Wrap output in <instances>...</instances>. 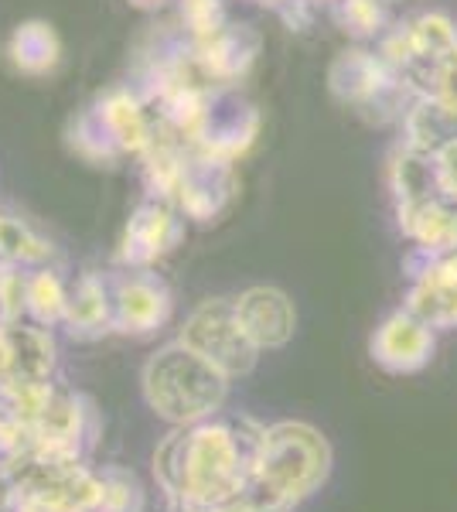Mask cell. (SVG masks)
Returning <instances> with one entry per match:
<instances>
[{
	"label": "cell",
	"mask_w": 457,
	"mask_h": 512,
	"mask_svg": "<svg viewBox=\"0 0 457 512\" xmlns=\"http://www.w3.org/2000/svg\"><path fill=\"white\" fill-rule=\"evenodd\" d=\"M434 82H437V106L457 117V45L434 65Z\"/></svg>",
	"instance_id": "obj_15"
},
{
	"label": "cell",
	"mask_w": 457,
	"mask_h": 512,
	"mask_svg": "<svg viewBox=\"0 0 457 512\" xmlns=\"http://www.w3.org/2000/svg\"><path fill=\"white\" fill-rule=\"evenodd\" d=\"M369 352H372V362L393 376L420 373V369L434 359V328L403 308L376 328Z\"/></svg>",
	"instance_id": "obj_6"
},
{
	"label": "cell",
	"mask_w": 457,
	"mask_h": 512,
	"mask_svg": "<svg viewBox=\"0 0 457 512\" xmlns=\"http://www.w3.org/2000/svg\"><path fill=\"white\" fill-rule=\"evenodd\" d=\"M178 342L198 352L205 362H212L229 379L249 376L260 359V349L253 345V338L246 335L243 321L236 315V301H226V297L198 304L181 328Z\"/></svg>",
	"instance_id": "obj_5"
},
{
	"label": "cell",
	"mask_w": 457,
	"mask_h": 512,
	"mask_svg": "<svg viewBox=\"0 0 457 512\" xmlns=\"http://www.w3.org/2000/svg\"><path fill=\"white\" fill-rule=\"evenodd\" d=\"M0 253L14 263H38L48 256V246L38 243L28 229H21L18 222H7L0 219Z\"/></svg>",
	"instance_id": "obj_14"
},
{
	"label": "cell",
	"mask_w": 457,
	"mask_h": 512,
	"mask_svg": "<svg viewBox=\"0 0 457 512\" xmlns=\"http://www.w3.org/2000/svg\"><path fill=\"white\" fill-rule=\"evenodd\" d=\"M7 475L18 485V495L41 502L52 512H99L103 506V478L89 458L52 448H18L4 454Z\"/></svg>",
	"instance_id": "obj_4"
},
{
	"label": "cell",
	"mask_w": 457,
	"mask_h": 512,
	"mask_svg": "<svg viewBox=\"0 0 457 512\" xmlns=\"http://www.w3.org/2000/svg\"><path fill=\"white\" fill-rule=\"evenodd\" d=\"M99 478H103V506H99V512H144V485L137 482L134 472L120 465H103Z\"/></svg>",
	"instance_id": "obj_13"
},
{
	"label": "cell",
	"mask_w": 457,
	"mask_h": 512,
	"mask_svg": "<svg viewBox=\"0 0 457 512\" xmlns=\"http://www.w3.org/2000/svg\"><path fill=\"white\" fill-rule=\"evenodd\" d=\"M65 308H69V291L62 287L52 270H38L28 277V291H24V311L35 318V325L52 328L65 321Z\"/></svg>",
	"instance_id": "obj_12"
},
{
	"label": "cell",
	"mask_w": 457,
	"mask_h": 512,
	"mask_svg": "<svg viewBox=\"0 0 457 512\" xmlns=\"http://www.w3.org/2000/svg\"><path fill=\"white\" fill-rule=\"evenodd\" d=\"M14 506H18V485L7 475L4 461H0V512H14Z\"/></svg>",
	"instance_id": "obj_16"
},
{
	"label": "cell",
	"mask_w": 457,
	"mask_h": 512,
	"mask_svg": "<svg viewBox=\"0 0 457 512\" xmlns=\"http://www.w3.org/2000/svg\"><path fill=\"white\" fill-rule=\"evenodd\" d=\"M406 311L430 328H457V253L427 256L406 294Z\"/></svg>",
	"instance_id": "obj_8"
},
{
	"label": "cell",
	"mask_w": 457,
	"mask_h": 512,
	"mask_svg": "<svg viewBox=\"0 0 457 512\" xmlns=\"http://www.w3.org/2000/svg\"><path fill=\"white\" fill-rule=\"evenodd\" d=\"M113 328L123 335H151L171 315V297L154 277H123L110 294Z\"/></svg>",
	"instance_id": "obj_10"
},
{
	"label": "cell",
	"mask_w": 457,
	"mask_h": 512,
	"mask_svg": "<svg viewBox=\"0 0 457 512\" xmlns=\"http://www.w3.org/2000/svg\"><path fill=\"white\" fill-rule=\"evenodd\" d=\"M260 437L263 424L249 417L215 414L174 427L154 451V478L174 509L239 502L253 475Z\"/></svg>",
	"instance_id": "obj_1"
},
{
	"label": "cell",
	"mask_w": 457,
	"mask_h": 512,
	"mask_svg": "<svg viewBox=\"0 0 457 512\" xmlns=\"http://www.w3.org/2000/svg\"><path fill=\"white\" fill-rule=\"evenodd\" d=\"M178 512H253V509L243 506V502H219V506H188Z\"/></svg>",
	"instance_id": "obj_17"
},
{
	"label": "cell",
	"mask_w": 457,
	"mask_h": 512,
	"mask_svg": "<svg viewBox=\"0 0 457 512\" xmlns=\"http://www.w3.org/2000/svg\"><path fill=\"white\" fill-rule=\"evenodd\" d=\"M236 315L256 349H284L294 338L297 311L280 287H249L236 297Z\"/></svg>",
	"instance_id": "obj_9"
},
{
	"label": "cell",
	"mask_w": 457,
	"mask_h": 512,
	"mask_svg": "<svg viewBox=\"0 0 457 512\" xmlns=\"http://www.w3.org/2000/svg\"><path fill=\"white\" fill-rule=\"evenodd\" d=\"M65 325L72 335H99L106 328H113V311H110V294L99 280L86 277L69 291V308H65Z\"/></svg>",
	"instance_id": "obj_11"
},
{
	"label": "cell",
	"mask_w": 457,
	"mask_h": 512,
	"mask_svg": "<svg viewBox=\"0 0 457 512\" xmlns=\"http://www.w3.org/2000/svg\"><path fill=\"white\" fill-rule=\"evenodd\" d=\"M229 376H222L212 362H205L188 345L171 342L151 355L140 373L147 407L154 417L168 420L171 427H188L198 420L222 414L229 396Z\"/></svg>",
	"instance_id": "obj_3"
},
{
	"label": "cell",
	"mask_w": 457,
	"mask_h": 512,
	"mask_svg": "<svg viewBox=\"0 0 457 512\" xmlns=\"http://www.w3.org/2000/svg\"><path fill=\"white\" fill-rule=\"evenodd\" d=\"M14 512H52V509H45L41 502L28 499V495H18V506H14Z\"/></svg>",
	"instance_id": "obj_18"
},
{
	"label": "cell",
	"mask_w": 457,
	"mask_h": 512,
	"mask_svg": "<svg viewBox=\"0 0 457 512\" xmlns=\"http://www.w3.org/2000/svg\"><path fill=\"white\" fill-rule=\"evenodd\" d=\"M55 373V338L28 321L0 325V383H45Z\"/></svg>",
	"instance_id": "obj_7"
},
{
	"label": "cell",
	"mask_w": 457,
	"mask_h": 512,
	"mask_svg": "<svg viewBox=\"0 0 457 512\" xmlns=\"http://www.w3.org/2000/svg\"><path fill=\"white\" fill-rule=\"evenodd\" d=\"M335 451L331 441L307 420H277L263 427L239 502L253 512H294L328 482Z\"/></svg>",
	"instance_id": "obj_2"
}]
</instances>
